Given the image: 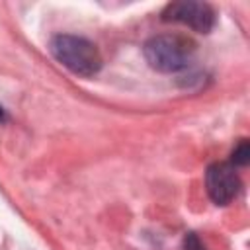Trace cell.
I'll return each instance as SVG.
<instances>
[{
  "instance_id": "obj_1",
  "label": "cell",
  "mask_w": 250,
  "mask_h": 250,
  "mask_svg": "<svg viewBox=\"0 0 250 250\" xmlns=\"http://www.w3.org/2000/svg\"><path fill=\"white\" fill-rule=\"evenodd\" d=\"M49 49L53 57L74 74L94 76L102 68V55L98 47L84 37L68 33L55 35L49 43Z\"/></svg>"
},
{
  "instance_id": "obj_2",
  "label": "cell",
  "mask_w": 250,
  "mask_h": 250,
  "mask_svg": "<svg viewBox=\"0 0 250 250\" xmlns=\"http://www.w3.org/2000/svg\"><path fill=\"white\" fill-rule=\"evenodd\" d=\"M145 59L158 72H178L186 68L193 55V41L178 33L154 35L145 43Z\"/></svg>"
},
{
  "instance_id": "obj_3",
  "label": "cell",
  "mask_w": 250,
  "mask_h": 250,
  "mask_svg": "<svg viewBox=\"0 0 250 250\" xmlns=\"http://www.w3.org/2000/svg\"><path fill=\"white\" fill-rule=\"evenodd\" d=\"M164 21H176L184 23L199 33H209L215 25V12L205 2L195 0H184V2H172L162 12Z\"/></svg>"
},
{
  "instance_id": "obj_4",
  "label": "cell",
  "mask_w": 250,
  "mask_h": 250,
  "mask_svg": "<svg viewBox=\"0 0 250 250\" xmlns=\"http://www.w3.org/2000/svg\"><path fill=\"white\" fill-rule=\"evenodd\" d=\"M205 186L213 203L229 205L240 189V178L230 162H215L205 172Z\"/></svg>"
},
{
  "instance_id": "obj_5",
  "label": "cell",
  "mask_w": 250,
  "mask_h": 250,
  "mask_svg": "<svg viewBox=\"0 0 250 250\" xmlns=\"http://www.w3.org/2000/svg\"><path fill=\"white\" fill-rule=\"evenodd\" d=\"M248 162H250V143H248V139H240L232 150L230 164L232 166H246Z\"/></svg>"
},
{
  "instance_id": "obj_6",
  "label": "cell",
  "mask_w": 250,
  "mask_h": 250,
  "mask_svg": "<svg viewBox=\"0 0 250 250\" xmlns=\"http://www.w3.org/2000/svg\"><path fill=\"white\" fill-rule=\"evenodd\" d=\"M184 250H207L195 232H188L184 238Z\"/></svg>"
},
{
  "instance_id": "obj_7",
  "label": "cell",
  "mask_w": 250,
  "mask_h": 250,
  "mask_svg": "<svg viewBox=\"0 0 250 250\" xmlns=\"http://www.w3.org/2000/svg\"><path fill=\"white\" fill-rule=\"evenodd\" d=\"M4 121H6V113H4V109L0 105V123H4Z\"/></svg>"
}]
</instances>
